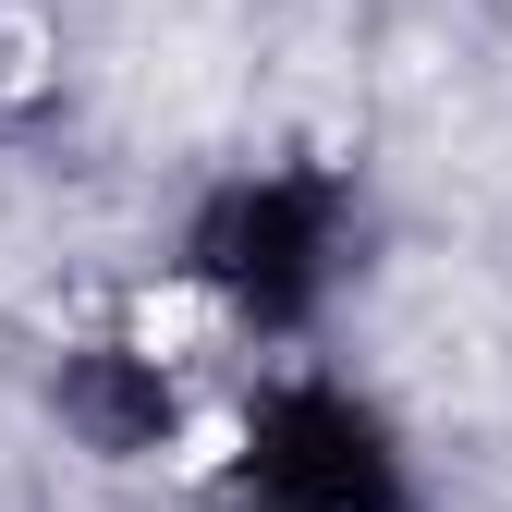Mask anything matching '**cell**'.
I'll use <instances>...</instances> for the list:
<instances>
[{
    "label": "cell",
    "mask_w": 512,
    "mask_h": 512,
    "mask_svg": "<svg viewBox=\"0 0 512 512\" xmlns=\"http://www.w3.org/2000/svg\"><path fill=\"white\" fill-rule=\"evenodd\" d=\"M342 232H354V196L342 171H244L196 208V281L244 317V330H305L342 281Z\"/></svg>",
    "instance_id": "6da1fadb"
},
{
    "label": "cell",
    "mask_w": 512,
    "mask_h": 512,
    "mask_svg": "<svg viewBox=\"0 0 512 512\" xmlns=\"http://www.w3.org/2000/svg\"><path fill=\"white\" fill-rule=\"evenodd\" d=\"M232 488L256 512H403V452L378 427V403L330 391V378H293V391L256 403Z\"/></svg>",
    "instance_id": "7a4b0ae2"
},
{
    "label": "cell",
    "mask_w": 512,
    "mask_h": 512,
    "mask_svg": "<svg viewBox=\"0 0 512 512\" xmlns=\"http://www.w3.org/2000/svg\"><path fill=\"white\" fill-rule=\"evenodd\" d=\"M61 427L86 439L98 464H147L171 452V378L135 354V342H86V354H61Z\"/></svg>",
    "instance_id": "3957f363"
},
{
    "label": "cell",
    "mask_w": 512,
    "mask_h": 512,
    "mask_svg": "<svg viewBox=\"0 0 512 512\" xmlns=\"http://www.w3.org/2000/svg\"><path fill=\"white\" fill-rule=\"evenodd\" d=\"M0 74H13V61H0Z\"/></svg>",
    "instance_id": "277c9868"
}]
</instances>
